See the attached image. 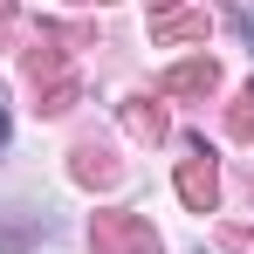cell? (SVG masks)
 Masks as SVG:
<instances>
[{
	"label": "cell",
	"instance_id": "6da1fadb",
	"mask_svg": "<svg viewBox=\"0 0 254 254\" xmlns=\"http://www.w3.org/2000/svg\"><path fill=\"white\" fill-rule=\"evenodd\" d=\"M0 137H7V117H0Z\"/></svg>",
	"mask_w": 254,
	"mask_h": 254
}]
</instances>
